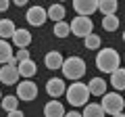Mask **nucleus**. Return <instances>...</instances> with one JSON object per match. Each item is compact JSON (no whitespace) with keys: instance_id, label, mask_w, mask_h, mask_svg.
Returning <instances> with one entry per match:
<instances>
[{"instance_id":"nucleus-27","label":"nucleus","mask_w":125,"mask_h":117,"mask_svg":"<svg viewBox=\"0 0 125 117\" xmlns=\"http://www.w3.org/2000/svg\"><path fill=\"white\" fill-rule=\"evenodd\" d=\"M9 6H10L9 0H0V13H6V11H9Z\"/></svg>"},{"instance_id":"nucleus-34","label":"nucleus","mask_w":125,"mask_h":117,"mask_svg":"<svg viewBox=\"0 0 125 117\" xmlns=\"http://www.w3.org/2000/svg\"><path fill=\"white\" fill-rule=\"evenodd\" d=\"M123 61H125V54H123Z\"/></svg>"},{"instance_id":"nucleus-19","label":"nucleus","mask_w":125,"mask_h":117,"mask_svg":"<svg viewBox=\"0 0 125 117\" xmlns=\"http://www.w3.org/2000/svg\"><path fill=\"white\" fill-rule=\"evenodd\" d=\"M111 86L115 88V92L125 90V69L119 67L115 73H111Z\"/></svg>"},{"instance_id":"nucleus-9","label":"nucleus","mask_w":125,"mask_h":117,"mask_svg":"<svg viewBox=\"0 0 125 117\" xmlns=\"http://www.w3.org/2000/svg\"><path fill=\"white\" fill-rule=\"evenodd\" d=\"M73 11L77 13V17H90L98 11V0H75Z\"/></svg>"},{"instance_id":"nucleus-26","label":"nucleus","mask_w":125,"mask_h":117,"mask_svg":"<svg viewBox=\"0 0 125 117\" xmlns=\"http://www.w3.org/2000/svg\"><path fill=\"white\" fill-rule=\"evenodd\" d=\"M29 50L27 48H19L17 52H15V61H17V63H23V61H29Z\"/></svg>"},{"instance_id":"nucleus-16","label":"nucleus","mask_w":125,"mask_h":117,"mask_svg":"<svg viewBox=\"0 0 125 117\" xmlns=\"http://www.w3.org/2000/svg\"><path fill=\"white\" fill-rule=\"evenodd\" d=\"M15 32H17V27L10 19H0V40H13Z\"/></svg>"},{"instance_id":"nucleus-21","label":"nucleus","mask_w":125,"mask_h":117,"mask_svg":"<svg viewBox=\"0 0 125 117\" xmlns=\"http://www.w3.org/2000/svg\"><path fill=\"white\" fill-rule=\"evenodd\" d=\"M83 117H104V109L100 107V103H88L83 107Z\"/></svg>"},{"instance_id":"nucleus-23","label":"nucleus","mask_w":125,"mask_h":117,"mask_svg":"<svg viewBox=\"0 0 125 117\" xmlns=\"http://www.w3.org/2000/svg\"><path fill=\"white\" fill-rule=\"evenodd\" d=\"M119 17L117 15H108V17H102V27L104 32H117L119 29Z\"/></svg>"},{"instance_id":"nucleus-15","label":"nucleus","mask_w":125,"mask_h":117,"mask_svg":"<svg viewBox=\"0 0 125 117\" xmlns=\"http://www.w3.org/2000/svg\"><path fill=\"white\" fill-rule=\"evenodd\" d=\"M13 44L17 46V48H27V46L31 44V34L27 32V29H17L13 36Z\"/></svg>"},{"instance_id":"nucleus-10","label":"nucleus","mask_w":125,"mask_h":117,"mask_svg":"<svg viewBox=\"0 0 125 117\" xmlns=\"http://www.w3.org/2000/svg\"><path fill=\"white\" fill-rule=\"evenodd\" d=\"M46 92H48V96L52 100H58V96L67 94V86H65V82L61 77H50L46 82Z\"/></svg>"},{"instance_id":"nucleus-17","label":"nucleus","mask_w":125,"mask_h":117,"mask_svg":"<svg viewBox=\"0 0 125 117\" xmlns=\"http://www.w3.org/2000/svg\"><path fill=\"white\" fill-rule=\"evenodd\" d=\"M17 67H19V73H21V77H25V80H31V77L38 73V65L33 63L31 58H29V61H23V63H19Z\"/></svg>"},{"instance_id":"nucleus-2","label":"nucleus","mask_w":125,"mask_h":117,"mask_svg":"<svg viewBox=\"0 0 125 117\" xmlns=\"http://www.w3.org/2000/svg\"><path fill=\"white\" fill-rule=\"evenodd\" d=\"M65 96H67V103L71 107H85L92 94H90L88 84H83V82H73L67 88V94Z\"/></svg>"},{"instance_id":"nucleus-20","label":"nucleus","mask_w":125,"mask_h":117,"mask_svg":"<svg viewBox=\"0 0 125 117\" xmlns=\"http://www.w3.org/2000/svg\"><path fill=\"white\" fill-rule=\"evenodd\" d=\"M117 9H119V2L117 0H98V11L102 13V17L117 15Z\"/></svg>"},{"instance_id":"nucleus-12","label":"nucleus","mask_w":125,"mask_h":117,"mask_svg":"<svg viewBox=\"0 0 125 117\" xmlns=\"http://www.w3.org/2000/svg\"><path fill=\"white\" fill-rule=\"evenodd\" d=\"M67 111H65V105L58 103V100H52L44 105V117H65Z\"/></svg>"},{"instance_id":"nucleus-30","label":"nucleus","mask_w":125,"mask_h":117,"mask_svg":"<svg viewBox=\"0 0 125 117\" xmlns=\"http://www.w3.org/2000/svg\"><path fill=\"white\" fill-rule=\"evenodd\" d=\"M25 4H27V0H15V6H19V9H23Z\"/></svg>"},{"instance_id":"nucleus-22","label":"nucleus","mask_w":125,"mask_h":117,"mask_svg":"<svg viewBox=\"0 0 125 117\" xmlns=\"http://www.w3.org/2000/svg\"><path fill=\"white\" fill-rule=\"evenodd\" d=\"M2 109H4L6 113H10V111H17L19 109V98H17V94H9V96H4L2 98Z\"/></svg>"},{"instance_id":"nucleus-32","label":"nucleus","mask_w":125,"mask_h":117,"mask_svg":"<svg viewBox=\"0 0 125 117\" xmlns=\"http://www.w3.org/2000/svg\"><path fill=\"white\" fill-rule=\"evenodd\" d=\"M0 103H2V92H0Z\"/></svg>"},{"instance_id":"nucleus-24","label":"nucleus","mask_w":125,"mask_h":117,"mask_svg":"<svg viewBox=\"0 0 125 117\" xmlns=\"http://www.w3.org/2000/svg\"><path fill=\"white\" fill-rule=\"evenodd\" d=\"M54 36L56 38H67L69 34H71V23L67 21H61V23H54Z\"/></svg>"},{"instance_id":"nucleus-7","label":"nucleus","mask_w":125,"mask_h":117,"mask_svg":"<svg viewBox=\"0 0 125 117\" xmlns=\"http://www.w3.org/2000/svg\"><path fill=\"white\" fill-rule=\"evenodd\" d=\"M25 19H27V23H29V25L42 27L46 21H48V11H46L44 6H40V4L29 6V9H27V13H25Z\"/></svg>"},{"instance_id":"nucleus-28","label":"nucleus","mask_w":125,"mask_h":117,"mask_svg":"<svg viewBox=\"0 0 125 117\" xmlns=\"http://www.w3.org/2000/svg\"><path fill=\"white\" fill-rule=\"evenodd\" d=\"M6 115H9V117H25L21 109H17V111H10V113H6Z\"/></svg>"},{"instance_id":"nucleus-3","label":"nucleus","mask_w":125,"mask_h":117,"mask_svg":"<svg viewBox=\"0 0 125 117\" xmlns=\"http://www.w3.org/2000/svg\"><path fill=\"white\" fill-rule=\"evenodd\" d=\"M62 75L71 82H79L85 75V61L81 57H67L62 63Z\"/></svg>"},{"instance_id":"nucleus-29","label":"nucleus","mask_w":125,"mask_h":117,"mask_svg":"<svg viewBox=\"0 0 125 117\" xmlns=\"http://www.w3.org/2000/svg\"><path fill=\"white\" fill-rule=\"evenodd\" d=\"M65 117H83V115H81L79 111H69V113H67Z\"/></svg>"},{"instance_id":"nucleus-33","label":"nucleus","mask_w":125,"mask_h":117,"mask_svg":"<svg viewBox=\"0 0 125 117\" xmlns=\"http://www.w3.org/2000/svg\"><path fill=\"white\" fill-rule=\"evenodd\" d=\"M123 42H125V32H123Z\"/></svg>"},{"instance_id":"nucleus-4","label":"nucleus","mask_w":125,"mask_h":117,"mask_svg":"<svg viewBox=\"0 0 125 117\" xmlns=\"http://www.w3.org/2000/svg\"><path fill=\"white\" fill-rule=\"evenodd\" d=\"M100 107H102L104 113H108V115H119V113H123L125 98L119 94V92H106V94L102 96Z\"/></svg>"},{"instance_id":"nucleus-1","label":"nucleus","mask_w":125,"mask_h":117,"mask_svg":"<svg viewBox=\"0 0 125 117\" xmlns=\"http://www.w3.org/2000/svg\"><path fill=\"white\" fill-rule=\"evenodd\" d=\"M121 67V57L115 48L106 46V48H100L96 52V69L102 73H115Z\"/></svg>"},{"instance_id":"nucleus-25","label":"nucleus","mask_w":125,"mask_h":117,"mask_svg":"<svg viewBox=\"0 0 125 117\" xmlns=\"http://www.w3.org/2000/svg\"><path fill=\"white\" fill-rule=\"evenodd\" d=\"M100 44H102V40H100V36H96V34H92V36H88L83 40V46L88 50H100Z\"/></svg>"},{"instance_id":"nucleus-18","label":"nucleus","mask_w":125,"mask_h":117,"mask_svg":"<svg viewBox=\"0 0 125 117\" xmlns=\"http://www.w3.org/2000/svg\"><path fill=\"white\" fill-rule=\"evenodd\" d=\"M15 52H13V46L9 44V40H0V65H9L13 61Z\"/></svg>"},{"instance_id":"nucleus-5","label":"nucleus","mask_w":125,"mask_h":117,"mask_svg":"<svg viewBox=\"0 0 125 117\" xmlns=\"http://www.w3.org/2000/svg\"><path fill=\"white\" fill-rule=\"evenodd\" d=\"M71 34L77 36V38H83V40L88 36H92V34H94L92 19H90V17H75L71 21Z\"/></svg>"},{"instance_id":"nucleus-31","label":"nucleus","mask_w":125,"mask_h":117,"mask_svg":"<svg viewBox=\"0 0 125 117\" xmlns=\"http://www.w3.org/2000/svg\"><path fill=\"white\" fill-rule=\"evenodd\" d=\"M113 117H125V113H119V115H113Z\"/></svg>"},{"instance_id":"nucleus-13","label":"nucleus","mask_w":125,"mask_h":117,"mask_svg":"<svg viewBox=\"0 0 125 117\" xmlns=\"http://www.w3.org/2000/svg\"><path fill=\"white\" fill-rule=\"evenodd\" d=\"M46 11H48V19H52L54 23L65 21V15H67V9H65V4H61V2H54V4H50Z\"/></svg>"},{"instance_id":"nucleus-11","label":"nucleus","mask_w":125,"mask_h":117,"mask_svg":"<svg viewBox=\"0 0 125 117\" xmlns=\"http://www.w3.org/2000/svg\"><path fill=\"white\" fill-rule=\"evenodd\" d=\"M62 63H65V57H62L58 50H50V52H46V57H44V65H46V69H50V71L62 69Z\"/></svg>"},{"instance_id":"nucleus-8","label":"nucleus","mask_w":125,"mask_h":117,"mask_svg":"<svg viewBox=\"0 0 125 117\" xmlns=\"http://www.w3.org/2000/svg\"><path fill=\"white\" fill-rule=\"evenodd\" d=\"M19 77H21V73H19V67L17 65H2V69H0V82L4 86H17L19 84Z\"/></svg>"},{"instance_id":"nucleus-14","label":"nucleus","mask_w":125,"mask_h":117,"mask_svg":"<svg viewBox=\"0 0 125 117\" xmlns=\"http://www.w3.org/2000/svg\"><path fill=\"white\" fill-rule=\"evenodd\" d=\"M106 82L102 80V77H92L90 80V84H88V88H90V94L92 96H104L106 94Z\"/></svg>"},{"instance_id":"nucleus-6","label":"nucleus","mask_w":125,"mask_h":117,"mask_svg":"<svg viewBox=\"0 0 125 117\" xmlns=\"http://www.w3.org/2000/svg\"><path fill=\"white\" fill-rule=\"evenodd\" d=\"M17 98L31 103V100L38 98V84H33L31 80H21L17 84Z\"/></svg>"}]
</instances>
